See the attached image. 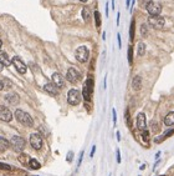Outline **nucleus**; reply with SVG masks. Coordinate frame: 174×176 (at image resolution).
I'll return each instance as SVG.
<instances>
[{
    "label": "nucleus",
    "mask_w": 174,
    "mask_h": 176,
    "mask_svg": "<svg viewBox=\"0 0 174 176\" xmlns=\"http://www.w3.org/2000/svg\"><path fill=\"white\" fill-rule=\"evenodd\" d=\"M142 139H143L144 143H148V141H149V132H148L147 130H143V132H142Z\"/></svg>",
    "instance_id": "obj_26"
},
{
    "label": "nucleus",
    "mask_w": 174,
    "mask_h": 176,
    "mask_svg": "<svg viewBox=\"0 0 174 176\" xmlns=\"http://www.w3.org/2000/svg\"><path fill=\"white\" fill-rule=\"evenodd\" d=\"M66 79H67L70 82H77V81H79V79H80V73H79L76 69L70 68V69L67 70Z\"/></svg>",
    "instance_id": "obj_10"
},
{
    "label": "nucleus",
    "mask_w": 174,
    "mask_h": 176,
    "mask_svg": "<svg viewBox=\"0 0 174 176\" xmlns=\"http://www.w3.org/2000/svg\"><path fill=\"white\" fill-rule=\"evenodd\" d=\"M0 62H1L4 66H9V65L11 64L9 56L6 55V53H4V51H1V50H0Z\"/></svg>",
    "instance_id": "obj_15"
},
{
    "label": "nucleus",
    "mask_w": 174,
    "mask_h": 176,
    "mask_svg": "<svg viewBox=\"0 0 174 176\" xmlns=\"http://www.w3.org/2000/svg\"><path fill=\"white\" fill-rule=\"evenodd\" d=\"M4 89V84H3V81L0 80V90H3Z\"/></svg>",
    "instance_id": "obj_36"
},
{
    "label": "nucleus",
    "mask_w": 174,
    "mask_h": 176,
    "mask_svg": "<svg viewBox=\"0 0 174 176\" xmlns=\"http://www.w3.org/2000/svg\"><path fill=\"white\" fill-rule=\"evenodd\" d=\"M132 88H133V90H136V91L141 90V88H142V79H141V76H134L133 77V81H132Z\"/></svg>",
    "instance_id": "obj_14"
},
{
    "label": "nucleus",
    "mask_w": 174,
    "mask_h": 176,
    "mask_svg": "<svg viewBox=\"0 0 174 176\" xmlns=\"http://www.w3.org/2000/svg\"><path fill=\"white\" fill-rule=\"evenodd\" d=\"M11 64L16 68V70L20 74H25L26 73V65L23 62V60L19 58V56H14L12 60H11Z\"/></svg>",
    "instance_id": "obj_9"
},
{
    "label": "nucleus",
    "mask_w": 174,
    "mask_h": 176,
    "mask_svg": "<svg viewBox=\"0 0 174 176\" xmlns=\"http://www.w3.org/2000/svg\"><path fill=\"white\" fill-rule=\"evenodd\" d=\"M10 145L14 149V151L16 152H21L25 147V140L20 136H12L10 140Z\"/></svg>",
    "instance_id": "obj_2"
},
{
    "label": "nucleus",
    "mask_w": 174,
    "mask_h": 176,
    "mask_svg": "<svg viewBox=\"0 0 174 176\" xmlns=\"http://www.w3.org/2000/svg\"><path fill=\"white\" fill-rule=\"evenodd\" d=\"M90 16H91V11H90V9L88 8H83V10H82V18H83V20H85V22H88Z\"/></svg>",
    "instance_id": "obj_21"
},
{
    "label": "nucleus",
    "mask_w": 174,
    "mask_h": 176,
    "mask_svg": "<svg viewBox=\"0 0 174 176\" xmlns=\"http://www.w3.org/2000/svg\"><path fill=\"white\" fill-rule=\"evenodd\" d=\"M145 53V44L144 43H139L138 44V55L139 56H143Z\"/></svg>",
    "instance_id": "obj_23"
},
{
    "label": "nucleus",
    "mask_w": 174,
    "mask_h": 176,
    "mask_svg": "<svg viewBox=\"0 0 174 176\" xmlns=\"http://www.w3.org/2000/svg\"><path fill=\"white\" fill-rule=\"evenodd\" d=\"M148 24L153 27H156V29H162L165 24V20L161 15H151L148 18Z\"/></svg>",
    "instance_id": "obj_3"
},
{
    "label": "nucleus",
    "mask_w": 174,
    "mask_h": 176,
    "mask_svg": "<svg viewBox=\"0 0 174 176\" xmlns=\"http://www.w3.org/2000/svg\"><path fill=\"white\" fill-rule=\"evenodd\" d=\"M117 139H118V140H121V135H120V132H117Z\"/></svg>",
    "instance_id": "obj_39"
},
{
    "label": "nucleus",
    "mask_w": 174,
    "mask_h": 176,
    "mask_svg": "<svg viewBox=\"0 0 174 176\" xmlns=\"http://www.w3.org/2000/svg\"><path fill=\"white\" fill-rule=\"evenodd\" d=\"M80 1H82V3H86V1H87V0H80Z\"/></svg>",
    "instance_id": "obj_42"
},
{
    "label": "nucleus",
    "mask_w": 174,
    "mask_h": 176,
    "mask_svg": "<svg viewBox=\"0 0 174 176\" xmlns=\"http://www.w3.org/2000/svg\"><path fill=\"white\" fill-rule=\"evenodd\" d=\"M106 16H108V4H106Z\"/></svg>",
    "instance_id": "obj_37"
},
{
    "label": "nucleus",
    "mask_w": 174,
    "mask_h": 176,
    "mask_svg": "<svg viewBox=\"0 0 174 176\" xmlns=\"http://www.w3.org/2000/svg\"><path fill=\"white\" fill-rule=\"evenodd\" d=\"M71 159H72V152H70V154H68V156H67V160H68V161H71Z\"/></svg>",
    "instance_id": "obj_33"
},
{
    "label": "nucleus",
    "mask_w": 174,
    "mask_h": 176,
    "mask_svg": "<svg viewBox=\"0 0 174 176\" xmlns=\"http://www.w3.org/2000/svg\"><path fill=\"white\" fill-rule=\"evenodd\" d=\"M44 90L46 91V93H48L50 95H57L59 94V88L55 85L54 82H50V84H46V85L44 86Z\"/></svg>",
    "instance_id": "obj_13"
},
{
    "label": "nucleus",
    "mask_w": 174,
    "mask_h": 176,
    "mask_svg": "<svg viewBox=\"0 0 174 176\" xmlns=\"http://www.w3.org/2000/svg\"><path fill=\"white\" fill-rule=\"evenodd\" d=\"M1 45H3V41H1V39H0V48H1Z\"/></svg>",
    "instance_id": "obj_41"
},
{
    "label": "nucleus",
    "mask_w": 174,
    "mask_h": 176,
    "mask_svg": "<svg viewBox=\"0 0 174 176\" xmlns=\"http://www.w3.org/2000/svg\"><path fill=\"white\" fill-rule=\"evenodd\" d=\"M117 40H118V46H120V49L122 48V41H121V35L117 34Z\"/></svg>",
    "instance_id": "obj_28"
},
{
    "label": "nucleus",
    "mask_w": 174,
    "mask_h": 176,
    "mask_svg": "<svg viewBox=\"0 0 174 176\" xmlns=\"http://www.w3.org/2000/svg\"><path fill=\"white\" fill-rule=\"evenodd\" d=\"M95 151H96V146H93V147H92V151H91V156H93Z\"/></svg>",
    "instance_id": "obj_35"
},
{
    "label": "nucleus",
    "mask_w": 174,
    "mask_h": 176,
    "mask_svg": "<svg viewBox=\"0 0 174 176\" xmlns=\"http://www.w3.org/2000/svg\"><path fill=\"white\" fill-rule=\"evenodd\" d=\"M30 144L35 150H40L43 147V137L39 134H32L30 136Z\"/></svg>",
    "instance_id": "obj_8"
},
{
    "label": "nucleus",
    "mask_w": 174,
    "mask_h": 176,
    "mask_svg": "<svg viewBox=\"0 0 174 176\" xmlns=\"http://www.w3.org/2000/svg\"><path fill=\"white\" fill-rule=\"evenodd\" d=\"M15 117L18 119V121L20 123V124H23L24 126H32L34 125V120H32V117L27 114V112H25V111H23V110H20V109H18L16 111H15Z\"/></svg>",
    "instance_id": "obj_1"
},
{
    "label": "nucleus",
    "mask_w": 174,
    "mask_h": 176,
    "mask_svg": "<svg viewBox=\"0 0 174 176\" xmlns=\"http://www.w3.org/2000/svg\"><path fill=\"white\" fill-rule=\"evenodd\" d=\"M0 120L6 123L12 120V112L6 106H3V105H0Z\"/></svg>",
    "instance_id": "obj_7"
},
{
    "label": "nucleus",
    "mask_w": 174,
    "mask_h": 176,
    "mask_svg": "<svg viewBox=\"0 0 174 176\" xmlns=\"http://www.w3.org/2000/svg\"><path fill=\"white\" fill-rule=\"evenodd\" d=\"M147 8V11L151 14V15H159L162 11V5L159 3H154V1H151L145 5Z\"/></svg>",
    "instance_id": "obj_6"
},
{
    "label": "nucleus",
    "mask_w": 174,
    "mask_h": 176,
    "mask_svg": "<svg viewBox=\"0 0 174 176\" xmlns=\"http://www.w3.org/2000/svg\"><path fill=\"white\" fill-rule=\"evenodd\" d=\"M120 18H121V14L118 13L117 14V25H120Z\"/></svg>",
    "instance_id": "obj_32"
},
{
    "label": "nucleus",
    "mask_w": 174,
    "mask_h": 176,
    "mask_svg": "<svg viewBox=\"0 0 174 176\" xmlns=\"http://www.w3.org/2000/svg\"><path fill=\"white\" fill-rule=\"evenodd\" d=\"M117 163H121V154H120V150H117Z\"/></svg>",
    "instance_id": "obj_31"
},
{
    "label": "nucleus",
    "mask_w": 174,
    "mask_h": 176,
    "mask_svg": "<svg viewBox=\"0 0 174 176\" xmlns=\"http://www.w3.org/2000/svg\"><path fill=\"white\" fill-rule=\"evenodd\" d=\"M67 101H68V104H71V105H79L81 102V94H80V91L76 90V89L70 90L68 94H67Z\"/></svg>",
    "instance_id": "obj_4"
},
{
    "label": "nucleus",
    "mask_w": 174,
    "mask_h": 176,
    "mask_svg": "<svg viewBox=\"0 0 174 176\" xmlns=\"http://www.w3.org/2000/svg\"><path fill=\"white\" fill-rule=\"evenodd\" d=\"M75 56L77 61L80 62H86L87 59H88V49L86 46H80L76 49V53H75Z\"/></svg>",
    "instance_id": "obj_5"
},
{
    "label": "nucleus",
    "mask_w": 174,
    "mask_h": 176,
    "mask_svg": "<svg viewBox=\"0 0 174 176\" xmlns=\"http://www.w3.org/2000/svg\"><path fill=\"white\" fill-rule=\"evenodd\" d=\"M10 146V143L5 137H0V151L8 150V147Z\"/></svg>",
    "instance_id": "obj_17"
},
{
    "label": "nucleus",
    "mask_w": 174,
    "mask_h": 176,
    "mask_svg": "<svg viewBox=\"0 0 174 176\" xmlns=\"http://www.w3.org/2000/svg\"><path fill=\"white\" fill-rule=\"evenodd\" d=\"M137 128L141 131L147 129V120H145V115L143 112H139L137 115Z\"/></svg>",
    "instance_id": "obj_11"
},
{
    "label": "nucleus",
    "mask_w": 174,
    "mask_h": 176,
    "mask_svg": "<svg viewBox=\"0 0 174 176\" xmlns=\"http://www.w3.org/2000/svg\"><path fill=\"white\" fill-rule=\"evenodd\" d=\"M112 114H113V124H116L117 123V115H116V110L115 109L112 110Z\"/></svg>",
    "instance_id": "obj_29"
},
{
    "label": "nucleus",
    "mask_w": 174,
    "mask_h": 176,
    "mask_svg": "<svg viewBox=\"0 0 174 176\" xmlns=\"http://www.w3.org/2000/svg\"><path fill=\"white\" fill-rule=\"evenodd\" d=\"M29 166H30L31 169H34V170H37V169H40V163H39L37 160H35V159H30Z\"/></svg>",
    "instance_id": "obj_20"
},
{
    "label": "nucleus",
    "mask_w": 174,
    "mask_h": 176,
    "mask_svg": "<svg viewBox=\"0 0 174 176\" xmlns=\"http://www.w3.org/2000/svg\"><path fill=\"white\" fill-rule=\"evenodd\" d=\"M5 99L8 100L10 104H14V105L19 102V97H18V95H16V94H9V95H6Z\"/></svg>",
    "instance_id": "obj_18"
},
{
    "label": "nucleus",
    "mask_w": 174,
    "mask_h": 176,
    "mask_svg": "<svg viewBox=\"0 0 174 176\" xmlns=\"http://www.w3.org/2000/svg\"><path fill=\"white\" fill-rule=\"evenodd\" d=\"M52 82H54L59 89L65 86V79H64V76H62L61 74H59V73L52 74Z\"/></svg>",
    "instance_id": "obj_12"
},
{
    "label": "nucleus",
    "mask_w": 174,
    "mask_h": 176,
    "mask_svg": "<svg viewBox=\"0 0 174 176\" xmlns=\"http://www.w3.org/2000/svg\"><path fill=\"white\" fill-rule=\"evenodd\" d=\"M0 169H5V170H10V166H9V165H4V164H0Z\"/></svg>",
    "instance_id": "obj_30"
},
{
    "label": "nucleus",
    "mask_w": 174,
    "mask_h": 176,
    "mask_svg": "<svg viewBox=\"0 0 174 176\" xmlns=\"http://www.w3.org/2000/svg\"><path fill=\"white\" fill-rule=\"evenodd\" d=\"M134 26H136V23H134V20H132L131 29H129V40L131 41H133V39H134Z\"/></svg>",
    "instance_id": "obj_22"
},
{
    "label": "nucleus",
    "mask_w": 174,
    "mask_h": 176,
    "mask_svg": "<svg viewBox=\"0 0 174 176\" xmlns=\"http://www.w3.org/2000/svg\"><path fill=\"white\" fill-rule=\"evenodd\" d=\"M95 20H96V26H101V15L98 11H95Z\"/></svg>",
    "instance_id": "obj_25"
},
{
    "label": "nucleus",
    "mask_w": 174,
    "mask_h": 176,
    "mask_svg": "<svg viewBox=\"0 0 174 176\" xmlns=\"http://www.w3.org/2000/svg\"><path fill=\"white\" fill-rule=\"evenodd\" d=\"M126 5H127V8H129V5H131V0H127V1H126Z\"/></svg>",
    "instance_id": "obj_38"
},
{
    "label": "nucleus",
    "mask_w": 174,
    "mask_h": 176,
    "mask_svg": "<svg viewBox=\"0 0 174 176\" xmlns=\"http://www.w3.org/2000/svg\"><path fill=\"white\" fill-rule=\"evenodd\" d=\"M132 61H133V48L129 46L128 48V62L132 64Z\"/></svg>",
    "instance_id": "obj_24"
},
{
    "label": "nucleus",
    "mask_w": 174,
    "mask_h": 176,
    "mask_svg": "<svg viewBox=\"0 0 174 176\" xmlns=\"http://www.w3.org/2000/svg\"><path fill=\"white\" fill-rule=\"evenodd\" d=\"M3 68H4V65L1 64V62H0V71H1V70H3Z\"/></svg>",
    "instance_id": "obj_40"
},
{
    "label": "nucleus",
    "mask_w": 174,
    "mask_h": 176,
    "mask_svg": "<svg viewBox=\"0 0 174 176\" xmlns=\"http://www.w3.org/2000/svg\"><path fill=\"white\" fill-rule=\"evenodd\" d=\"M141 33H142V35H144V36H145V35H147V25H145V24H142V27H141Z\"/></svg>",
    "instance_id": "obj_27"
},
{
    "label": "nucleus",
    "mask_w": 174,
    "mask_h": 176,
    "mask_svg": "<svg viewBox=\"0 0 174 176\" xmlns=\"http://www.w3.org/2000/svg\"><path fill=\"white\" fill-rule=\"evenodd\" d=\"M142 1H143V3L145 4V5H147L148 3H151V1H153V0H142Z\"/></svg>",
    "instance_id": "obj_34"
},
{
    "label": "nucleus",
    "mask_w": 174,
    "mask_h": 176,
    "mask_svg": "<svg viewBox=\"0 0 174 176\" xmlns=\"http://www.w3.org/2000/svg\"><path fill=\"white\" fill-rule=\"evenodd\" d=\"M164 124H165L167 126H172V125H174V112H173V111L169 112V114L164 117Z\"/></svg>",
    "instance_id": "obj_16"
},
{
    "label": "nucleus",
    "mask_w": 174,
    "mask_h": 176,
    "mask_svg": "<svg viewBox=\"0 0 174 176\" xmlns=\"http://www.w3.org/2000/svg\"><path fill=\"white\" fill-rule=\"evenodd\" d=\"M82 94H83V99H85L86 101H88L90 99H91V91L88 90V88H87V85H86V84H85V85H83Z\"/></svg>",
    "instance_id": "obj_19"
}]
</instances>
